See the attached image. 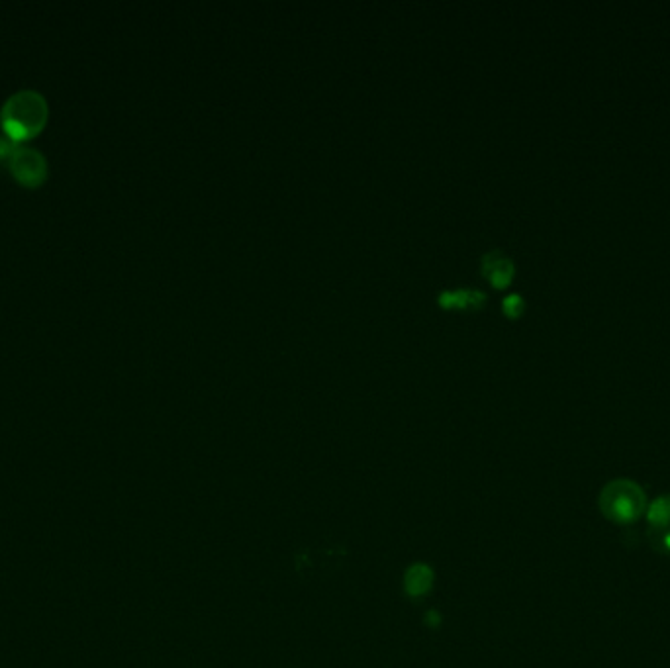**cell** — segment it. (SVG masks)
<instances>
[{"mask_svg": "<svg viewBox=\"0 0 670 668\" xmlns=\"http://www.w3.org/2000/svg\"><path fill=\"white\" fill-rule=\"evenodd\" d=\"M601 516L617 527H633L647 512V496L643 486L631 478L610 480L598 494Z\"/></svg>", "mask_w": 670, "mask_h": 668, "instance_id": "cell-1", "label": "cell"}, {"mask_svg": "<svg viewBox=\"0 0 670 668\" xmlns=\"http://www.w3.org/2000/svg\"><path fill=\"white\" fill-rule=\"evenodd\" d=\"M47 116L44 98L37 93H18L2 110V124L14 139L34 136Z\"/></svg>", "mask_w": 670, "mask_h": 668, "instance_id": "cell-2", "label": "cell"}, {"mask_svg": "<svg viewBox=\"0 0 670 668\" xmlns=\"http://www.w3.org/2000/svg\"><path fill=\"white\" fill-rule=\"evenodd\" d=\"M480 267H482V275L498 288L508 287L516 273L514 261L500 249L486 251L480 259Z\"/></svg>", "mask_w": 670, "mask_h": 668, "instance_id": "cell-3", "label": "cell"}, {"mask_svg": "<svg viewBox=\"0 0 670 668\" xmlns=\"http://www.w3.org/2000/svg\"><path fill=\"white\" fill-rule=\"evenodd\" d=\"M437 300L443 308H482L486 304V292L474 287L441 288Z\"/></svg>", "mask_w": 670, "mask_h": 668, "instance_id": "cell-4", "label": "cell"}, {"mask_svg": "<svg viewBox=\"0 0 670 668\" xmlns=\"http://www.w3.org/2000/svg\"><path fill=\"white\" fill-rule=\"evenodd\" d=\"M10 167L14 174L26 185H35L39 179H44V171H46V163L42 159V155L32 150L16 151L12 155Z\"/></svg>", "mask_w": 670, "mask_h": 668, "instance_id": "cell-5", "label": "cell"}, {"mask_svg": "<svg viewBox=\"0 0 670 668\" xmlns=\"http://www.w3.org/2000/svg\"><path fill=\"white\" fill-rule=\"evenodd\" d=\"M647 539H653L670 530V494L659 496L647 506Z\"/></svg>", "mask_w": 670, "mask_h": 668, "instance_id": "cell-6", "label": "cell"}, {"mask_svg": "<svg viewBox=\"0 0 670 668\" xmlns=\"http://www.w3.org/2000/svg\"><path fill=\"white\" fill-rule=\"evenodd\" d=\"M429 582H431V575H429L428 568H424V566H416L414 570H410L408 580H406V586H408V590H410L412 594H422V592H426V590H428Z\"/></svg>", "mask_w": 670, "mask_h": 668, "instance_id": "cell-7", "label": "cell"}, {"mask_svg": "<svg viewBox=\"0 0 670 668\" xmlns=\"http://www.w3.org/2000/svg\"><path fill=\"white\" fill-rule=\"evenodd\" d=\"M502 308H504V312L508 314L509 318H518L521 312H523V308H525V302H523L520 294H508L504 298V302H502Z\"/></svg>", "mask_w": 670, "mask_h": 668, "instance_id": "cell-8", "label": "cell"}, {"mask_svg": "<svg viewBox=\"0 0 670 668\" xmlns=\"http://www.w3.org/2000/svg\"><path fill=\"white\" fill-rule=\"evenodd\" d=\"M649 543H651V545H653V549H655V551H659L660 554H670V530L664 531V533H660V535H657V537H653V539H649Z\"/></svg>", "mask_w": 670, "mask_h": 668, "instance_id": "cell-9", "label": "cell"}]
</instances>
